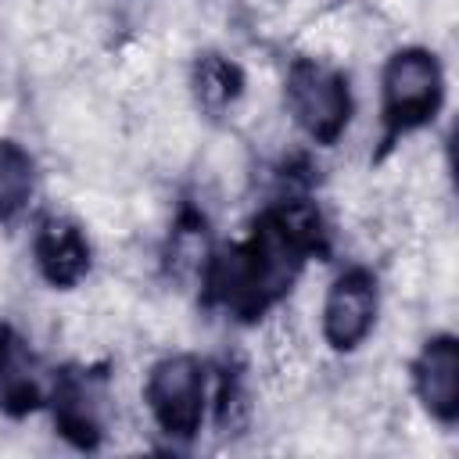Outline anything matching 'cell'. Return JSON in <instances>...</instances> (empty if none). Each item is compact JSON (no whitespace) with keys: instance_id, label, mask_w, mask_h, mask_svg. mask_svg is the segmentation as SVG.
<instances>
[{"instance_id":"cell-6","label":"cell","mask_w":459,"mask_h":459,"mask_svg":"<svg viewBox=\"0 0 459 459\" xmlns=\"http://www.w3.org/2000/svg\"><path fill=\"white\" fill-rule=\"evenodd\" d=\"M380 312V283L366 265H348L333 276L323 298V337L333 351H355Z\"/></svg>"},{"instance_id":"cell-2","label":"cell","mask_w":459,"mask_h":459,"mask_svg":"<svg viewBox=\"0 0 459 459\" xmlns=\"http://www.w3.org/2000/svg\"><path fill=\"white\" fill-rule=\"evenodd\" d=\"M445 100L441 61L427 47H402L387 57L380 72V122L384 143L427 126Z\"/></svg>"},{"instance_id":"cell-9","label":"cell","mask_w":459,"mask_h":459,"mask_svg":"<svg viewBox=\"0 0 459 459\" xmlns=\"http://www.w3.org/2000/svg\"><path fill=\"white\" fill-rule=\"evenodd\" d=\"M47 402V384L36 351L18 326L0 323V412L22 420Z\"/></svg>"},{"instance_id":"cell-5","label":"cell","mask_w":459,"mask_h":459,"mask_svg":"<svg viewBox=\"0 0 459 459\" xmlns=\"http://www.w3.org/2000/svg\"><path fill=\"white\" fill-rule=\"evenodd\" d=\"M47 402L54 412L57 434L82 448L93 452L104 441V423H108V373L104 366H68L54 377L47 387Z\"/></svg>"},{"instance_id":"cell-7","label":"cell","mask_w":459,"mask_h":459,"mask_svg":"<svg viewBox=\"0 0 459 459\" xmlns=\"http://www.w3.org/2000/svg\"><path fill=\"white\" fill-rule=\"evenodd\" d=\"M412 391L441 427L459 420V344L452 333H437L420 348L412 359Z\"/></svg>"},{"instance_id":"cell-1","label":"cell","mask_w":459,"mask_h":459,"mask_svg":"<svg viewBox=\"0 0 459 459\" xmlns=\"http://www.w3.org/2000/svg\"><path fill=\"white\" fill-rule=\"evenodd\" d=\"M319 247V219L294 208H269L247 240L219 247L204 265L208 301L251 323L265 316L294 283L305 258Z\"/></svg>"},{"instance_id":"cell-4","label":"cell","mask_w":459,"mask_h":459,"mask_svg":"<svg viewBox=\"0 0 459 459\" xmlns=\"http://www.w3.org/2000/svg\"><path fill=\"white\" fill-rule=\"evenodd\" d=\"M208 373L204 362L190 351L161 355L143 380V402L158 430L172 441H190L204 423Z\"/></svg>"},{"instance_id":"cell-10","label":"cell","mask_w":459,"mask_h":459,"mask_svg":"<svg viewBox=\"0 0 459 459\" xmlns=\"http://www.w3.org/2000/svg\"><path fill=\"white\" fill-rule=\"evenodd\" d=\"M190 90H194V100L201 111L222 115L244 93V72L230 57L208 50V54H197V61L190 68Z\"/></svg>"},{"instance_id":"cell-11","label":"cell","mask_w":459,"mask_h":459,"mask_svg":"<svg viewBox=\"0 0 459 459\" xmlns=\"http://www.w3.org/2000/svg\"><path fill=\"white\" fill-rule=\"evenodd\" d=\"M36 190V161L32 154L14 143V140H0V222L18 219Z\"/></svg>"},{"instance_id":"cell-3","label":"cell","mask_w":459,"mask_h":459,"mask_svg":"<svg viewBox=\"0 0 459 459\" xmlns=\"http://www.w3.org/2000/svg\"><path fill=\"white\" fill-rule=\"evenodd\" d=\"M283 104L312 143L333 147L351 122L348 75L319 57H294L283 79Z\"/></svg>"},{"instance_id":"cell-8","label":"cell","mask_w":459,"mask_h":459,"mask_svg":"<svg viewBox=\"0 0 459 459\" xmlns=\"http://www.w3.org/2000/svg\"><path fill=\"white\" fill-rule=\"evenodd\" d=\"M32 258L39 276L57 290H72L90 273V262H93L82 226L65 215H50L39 222L32 237Z\"/></svg>"}]
</instances>
